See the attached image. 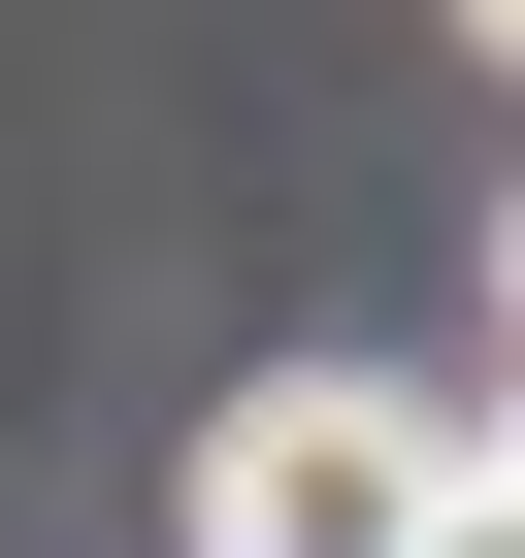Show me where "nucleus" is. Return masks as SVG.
<instances>
[{"instance_id":"1","label":"nucleus","mask_w":525,"mask_h":558,"mask_svg":"<svg viewBox=\"0 0 525 558\" xmlns=\"http://www.w3.org/2000/svg\"><path fill=\"white\" fill-rule=\"evenodd\" d=\"M427 525H460V427L394 362H262L197 427V558H427Z\"/></svg>"},{"instance_id":"2","label":"nucleus","mask_w":525,"mask_h":558,"mask_svg":"<svg viewBox=\"0 0 525 558\" xmlns=\"http://www.w3.org/2000/svg\"><path fill=\"white\" fill-rule=\"evenodd\" d=\"M427 558H525V493H492V460H460V525H427Z\"/></svg>"},{"instance_id":"3","label":"nucleus","mask_w":525,"mask_h":558,"mask_svg":"<svg viewBox=\"0 0 525 558\" xmlns=\"http://www.w3.org/2000/svg\"><path fill=\"white\" fill-rule=\"evenodd\" d=\"M460 460H492V493H525V395H492V427H460Z\"/></svg>"},{"instance_id":"4","label":"nucleus","mask_w":525,"mask_h":558,"mask_svg":"<svg viewBox=\"0 0 525 558\" xmlns=\"http://www.w3.org/2000/svg\"><path fill=\"white\" fill-rule=\"evenodd\" d=\"M460 34H492V66H525V0H460Z\"/></svg>"},{"instance_id":"5","label":"nucleus","mask_w":525,"mask_h":558,"mask_svg":"<svg viewBox=\"0 0 525 558\" xmlns=\"http://www.w3.org/2000/svg\"><path fill=\"white\" fill-rule=\"evenodd\" d=\"M492 329H525V230H492Z\"/></svg>"}]
</instances>
